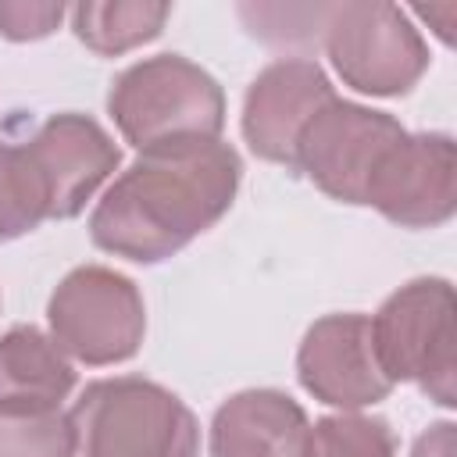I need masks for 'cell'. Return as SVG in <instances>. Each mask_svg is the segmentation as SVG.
<instances>
[{
    "instance_id": "cell-11",
    "label": "cell",
    "mask_w": 457,
    "mask_h": 457,
    "mask_svg": "<svg viewBox=\"0 0 457 457\" xmlns=\"http://www.w3.org/2000/svg\"><path fill=\"white\" fill-rule=\"evenodd\" d=\"M25 150L43 179L50 218H75L121 161L107 129L75 111L46 118L32 139H25Z\"/></svg>"
},
{
    "instance_id": "cell-7",
    "label": "cell",
    "mask_w": 457,
    "mask_h": 457,
    "mask_svg": "<svg viewBox=\"0 0 457 457\" xmlns=\"http://www.w3.org/2000/svg\"><path fill=\"white\" fill-rule=\"evenodd\" d=\"M403 136L407 129L393 114L332 96L300 136L296 171L332 200L368 204V186L378 164Z\"/></svg>"
},
{
    "instance_id": "cell-12",
    "label": "cell",
    "mask_w": 457,
    "mask_h": 457,
    "mask_svg": "<svg viewBox=\"0 0 457 457\" xmlns=\"http://www.w3.org/2000/svg\"><path fill=\"white\" fill-rule=\"evenodd\" d=\"M303 407L278 389H243L211 421V457H296L307 439Z\"/></svg>"
},
{
    "instance_id": "cell-21",
    "label": "cell",
    "mask_w": 457,
    "mask_h": 457,
    "mask_svg": "<svg viewBox=\"0 0 457 457\" xmlns=\"http://www.w3.org/2000/svg\"><path fill=\"white\" fill-rule=\"evenodd\" d=\"M418 18H425V21H436L439 29V39L443 43H450L453 39V18H457V4H439V7H418Z\"/></svg>"
},
{
    "instance_id": "cell-17",
    "label": "cell",
    "mask_w": 457,
    "mask_h": 457,
    "mask_svg": "<svg viewBox=\"0 0 457 457\" xmlns=\"http://www.w3.org/2000/svg\"><path fill=\"white\" fill-rule=\"evenodd\" d=\"M303 450L318 457H396V436L389 421L368 414H328L307 428Z\"/></svg>"
},
{
    "instance_id": "cell-15",
    "label": "cell",
    "mask_w": 457,
    "mask_h": 457,
    "mask_svg": "<svg viewBox=\"0 0 457 457\" xmlns=\"http://www.w3.org/2000/svg\"><path fill=\"white\" fill-rule=\"evenodd\" d=\"M46 218V189L25 143L0 139V243L39 228Z\"/></svg>"
},
{
    "instance_id": "cell-4",
    "label": "cell",
    "mask_w": 457,
    "mask_h": 457,
    "mask_svg": "<svg viewBox=\"0 0 457 457\" xmlns=\"http://www.w3.org/2000/svg\"><path fill=\"white\" fill-rule=\"evenodd\" d=\"M371 343L389 382H414L439 407L457 403L453 389V289L446 278H411L375 311Z\"/></svg>"
},
{
    "instance_id": "cell-13",
    "label": "cell",
    "mask_w": 457,
    "mask_h": 457,
    "mask_svg": "<svg viewBox=\"0 0 457 457\" xmlns=\"http://www.w3.org/2000/svg\"><path fill=\"white\" fill-rule=\"evenodd\" d=\"M75 389L68 353L36 325H14L0 336V411H61Z\"/></svg>"
},
{
    "instance_id": "cell-10",
    "label": "cell",
    "mask_w": 457,
    "mask_h": 457,
    "mask_svg": "<svg viewBox=\"0 0 457 457\" xmlns=\"http://www.w3.org/2000/svg\"><path fill=\"white\" fill-rule=\"evenodd\" d=\"M336 96L328 75L311 57L268 64L243 96V139L261 161L296 171V146L314 114Z\"/></svg>"
},
{
    "instance_id": "cell-6",
    "label": "cell",
    "mask_w": 457,
    "mask_h": 457,
    "mask_svg": "<svg viewBox=\"0 0 457 457\" xmlns=\"http://www.w3.org/2000/svg\"><path fill=\"white\" fill-rule=\"evenodd\" d=\"M321 46L336 75L368 96H400L428 71V46L396 4H332Z\"/></svg>"
},
{
    "instance_id": "cell-8",
    "label": "cell",
    "mask_w": 457,
    "mask_h": 457,
    "mask_svg": "<svg viewBox=\"0 0 457 457\" xmlns=\"http://www.w3.org/2000/svg\"><path fill=\"white\" fill-rule=\"evenodd\" d=\"M400 228H436L457 207V154L446 132H407L378 164L368 204Z\"/></svg>"
},
{
    "instance_id": "cell-5",
    "label": "cell",
    "mask_w": 457,
    "mask_h": 457,
    "mask_svg": "<svg viewBox=\"0 0 457 457\" xmlns=\"http://www.w3.org/2000/svg\"><path fill=\"white\" fill-rule=\"evenodd\" d=\"M50 339L75 361L104 368L136 357L146 311L139 286L104 264H82L61 278L46 303Z\"/></svg>"
},
{
    "instance_id": "cell-14",
    "label": "cell",
    "mask_w": 457,
    "mask_h": 457,
    "mask_svg": "<svg viewBox=\"0 0 457 457\" xmlns=\"http://www.w3.org/2000/svg\"><path fill=\"white\" fill-rule=\"evenodd\" d=\"M71 29L75 36L104 57H118L139 43H150L161 36L171 7L154 4V0H114V4H75L71 11Z\"/></svg>"
},
{
    "instance_id": "cell-16",
    "label": "cell",
    "mask_w": 457,
    "mask_h": 457,
    "mask_svg": "<svg viewBox=\"0 0 457 457\" xmlns=\"http://www.w3.org/2000/svg\"><path fill=\"white\" fill-rule=\"evenodd\" d=\"M332 4H239L246 32L268 46L311 50L321 43Z\"/></svg>"
},
{
    "instance_id": "cell-20",
    "label": "cell",
    "mask_w": 457,
    "mask_h": 457,
    "mask_svg": "<svg viewBox=\"0 0 457 457\" xmlns=\"http://www.w3.org/2000/svg\"><path fill=\"white\" fill-rule=\"evenodd\" d=\"M411 457H457V428H453V421H436V425H428V428L414 439Z\"/></svg>"
},
{
    "instance_id": "cell-3",
    "label": "cell",
    "mask_w": 457,
    "mask_h": 457,
    "mask_svg": "<svg viewBox=\"0 0 457 457\" xmlns=\"http://www.w3.org/2000/svg\"><path fill=\"white\" fill-rule=\"evenodd\" d=\"M82 457H196L200 425L164 386L118 375L96 378L71 407Z\"/></svg>"
},
{
    "instance_id": "cell-19",
    "label": "cell",
    "mask_w": 457,
    "mask_h": 457,
    "mask_svg": "<svg viewBox=\"0 0 457 457\" xmlns=\"http://www.w3.org/2000/svg\"><path fill=\"white\" fill-rule=\"evenodd\" d=\"M64 4H39V0H0V36L14 39V43H29V39H43L50 36L61 18H64Z\"/></svg>"
},
{
    "instance_id": "cell-2",
    "label": "cell",
    "mask_w": 457,
    "mask_h": 457,
    "mask_svg": "<svg viewBox=\"0 0 457 457\" xmlns=\"http://www.w3.org/2000/svg\"><path fill=\"white\" fill-rule=\"evenodd\" d=\"M107 111L136 150L218 139L225 125V93L211 71L182 54H157L129 64L111 93Z\"/></svg>"
},
{
    "instance_id": "cell-1",
    "label": "cell",
    "mask_w": 457,
    "mask_h": 457,
    "mask_svg": "<svg viewBox=\"0 0 457 457\" xmlns=\"http://www.w3.org/2000/svg\"><path fill=\"white\" fill-rule=\"evenodd\" d=\"M239 179L243 161L236 146L221 139L139 150L93 207L89 236L114 257L157 264L221 221Z\"/></svg>"
},
{
    "instance_id": "cell-18",
    "label": "cell",
    "mask_w": 457,
    "mask_h": 457,
    "mask_svg": "<svg viewBox=\"0 0 457 457\" xmlns=\"http://www.w3.org/2000/svg\"><path fill=\"white\" fill-rule=\"evenodd\" d=\"M79 439L64 411H0V457H75Z\"/></svg>"
},
{
    "instance_id": "cell-9",
    "label": "cell",
    "mask_w": 457,
    "mask_h": 457,
    "mask_svg": "<svg viewBox=\"0 0 457 457\" xmlns=\"http://www.w3.org/2000/svg\"><path fill=\"white\" fill-rule=\"evenodd\" d=\"M300 386L339 411H361L393 393L389 375L378 364L368 314H325L318 318L296 350Z\"/></svg>"
},
{
    "instance_id": "cell-22",
    "label": "cell",
    "mask_w": 457,
    "mask_h": 457,
    "mask_svg": "<svg viewBox=\"0 0 457 457\" xmlns=\"http://www.w3.org/2000/svg\"><path fill=\"white\" fill-rule=\"evenodd\" d=\"M296 457H318V453H311V450H300V453H296Z\"/></svg>"
}]
</instances>
